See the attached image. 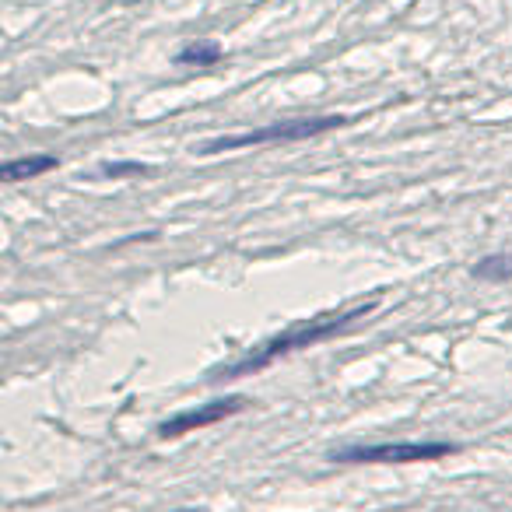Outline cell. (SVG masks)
<instances>
[{
  "instance_id": "cell-1",
  "label": "cell",
  "mask_w": 512,
  "mask_h": 512,
  "mask_svg": "<svg viewBox=\"0 0 512 512\" xmlns=\"http://www.w3.org/2000/svg\"><path fill=\"white\" fill-rule=\"evenodd\" d=\"M372 302L365 306H355L348 313H337V316H323V320H313V323H295V327L281 330V334L267 337L264 344H256L249 355H242L235 365H221V369L211 372V383H232V379H242V376H253V372L267 369V365L281 362L288 355H299L306 348H316L323 341H334V337H344L358 320L372 313Z\"/></svg>"
},
{
  "instance_id": "cell-2",
  "label": "cell",
  "mask_w": 512,
  "mask_h": 512,
  "mask_svg": "<svg viewBox=\"0 0 512 512\" xmlns=\"http://www.w3.org/2000/svg\"><path fill=\"white\" fill-rule=\"evenodd\" d=\"M344 127V116H299V120L271 123V127L249 130V134H228L218 141H207L200 155H221V151H239V148H264V144H288V141H309V137L330 134V130Z\"/></svg>"
},
{
  "instance_id": "cell-3",
  "label": "cell",
  "mask_w": 512,
  "mask_h": 512,
  "mask_svg": "<svg viewBox=\"0 0 512 512\" xmlns=\"http://www.w3.org/2000/svg\"><path fill=\"white\" fill-rule=\"evenodd\" d=\"M460 446L453 442H376V446H344L334 449V463H425L453 456Z\"/></svg>"
},
{
  "instance_id": "cell-4",
  "label": "cell",
  "mask_w": 512,
  "mask_h": 512,
  "mask_svg": "<svg viewBox=\"0 0 512 512\" xmlns=\"http://www.w3.org/2000/svg\"><path fill=\"white\" fill-rule=\"evenodd\" d=\"M246 404H249L246 397H218V400H207V404H200V407H190V411H179L176 418L158 425V439H179V435L197 432V428L218 425V421L239 414Z\"/></svg>"
},
{
  "instance_id": "cell-5",
  "label": "cell",
  "mask_w": 512,
  "mask_h": 512,
  "mask_svg": "<svg viewBox=\"0 0 512 512\" xmlns=\"http://www.w3.org/2000/svg\"><path fill=\"white\" fill-rule=\"evenodd\" d=\"M57 158L53 155H29V158H15V162H8L4 169H0V179L4 183H22V179H36L43 176V172L57 169Z\"/></svg>"
},
{
  "instance_id": "cell-6",
  "label": "cell",
  "mask_w": 512,
  "mask_h": 512,
  "mask_svg": "<svg viewBox=\"0 0 512 512\" xmlns=\"http://www.w3.org/2000/svg\"><path fill=\"white\" fill-rule=\"evenodd\" d=\"M221 57H225V50H221L214 39H204V43H186L183 50L176 53V64H183V67H211V64H218Z\"/></svg>"
},
{
  "instance_id": "cell-7",
  "label": "cell",
  "mask_w": 512,
  "mask_h": 512,
  "mask_svg": "<svg viewBox=\"0 0 512 512\" xmlns=\"http://www.w3.org/2000/svg\"><path fill=\"white\" fill-rule=\"evenodd\" d=\"M477 281H505L512 278V253H495V256H484L481 264H474Z\"/></svg>"
},
{
  "instance_id": "cell-8",
  "label": "cell",
  "mask_w": 512,
  "mask_h": 512,
  "mask_svg": "<svg viewBox=\"0 0 512 512\" xmlns=\"http://www.w3.org/2000/svg\"><path fill=\"white\" fill-rule=\"evenodd\" d=\"M148 172H151V165H144V162H109L99 176L102 179H130V176H148Z\"/></svg>"
},
{
  "instance_id": "cell-9",
  "label": "cell",
  "mask_w": 512,
  "mask_h": 512,
  "mask_svg": "<svg viewBox=\"0 0 512 512\" xmlns=\"http://www.w3.org/2000/svg\"><path fill=\"white\" fill-rule=\"evenodd\" d=\"M172 512H204V509H172Z\"/></svg>"
}]
</instances>
